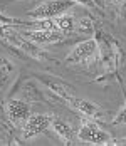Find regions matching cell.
I'll use <instances>...</instances> for the list:
<instances>
[{
    "label": "cell",
    "mask_w": 126,
    "mask_h": 146,
    "mask_svg": "<svg viewBox=\"0 0 126 146\" xmlns=\"http://www.w3.org/2000/svg\"><path fill=\"white\" fill-rule=\"evenodd\" d=\"M24 37H27L30 42L35 44H54V42H61L66 35L57 29L47 30V29H34V30H25L20 32Z\"/></svg>",
    "instance_id": "52a82bcc"
},
{
    "label": "cell",
    "mask_w": 126,
    "mask_h": 146,
    "mask_svg": "<svg viewBox=\"0 0 126 146\" xmlns=\"http://www.w3.org/2000/svg\"><path fill=\"white\" fill-rule=\"evenodd\" d=\"M56 27L57 30H61L64 35H67V34H71L72 30H76V19H74V15L71 14H61L56 17Z\"/></svg>",
    "instance_id": "30bf717a"
},
{
    "label": "cell",
    "mask_w": 126,
    "mask_h": 146,
    "mask_svg": "<svg viewBox=\"0 0 126 146\" xmlns=\"http://www.w3.org/2000/svg\"><path fill=\"white\" fill-rule=\"evenodd\" d=\"M77 139L89 143V145H119V141L114 139L108 131L99 128L96 123L86 121V119L81 123L77 129Z\"/></svg>",
    "instance_id": "6da1fadb"
},
{
    "label": "cell",
    "mask_w": 126,
    "mask_h": 146,
    "mask_svg": "<svg viewBox=\"0 0 126 146\" xmlns=\"http://www.w3.org/2000/svg\"><path fill=\"white\" fill-rule=\"evenodd\" d=\"M74 2H77V3H83V5H87V7H91V9H96V7H98L94 0H74Z\"/></svg>",
    "instance_id": "5bb4252c"
},
{
    "label": "cell",
    "mask_w": 126,
    "mask_h": 146,
    "mask_svg": "<svg viewBox=\"0 0 126 146\" xmlns=\"http://www.w3.org/2000/svg\"><path fill=\"white\" fill-rule=\"evenodd\" d=\"M51 128H52V129H54V133H56L57 136L64 141V143H67V145H71V143L77 138V134H74V131H72L71 124H69V123H66V121H62V119L52 117Z\"/></svg>",
    "instance_id": "9c48e42d"
},
{
    "label": "cell",
    "mask_w": 126,
    "mask_h": 146,
    "mask_svg": "<svg viewBox=\"0 0 126 146\" xmlns=\"http://www.w3.org/2000/svg\"><path fill=\"white\" fill-rule=\"evenodd\" d=\"M5 37L12 42L14 45H17V47H20L22 50H25L27 54H30V56H34V57H41V52H39V49L35 47V45L32 44L30 40H29L27 37H24L20 32L17 34V32H14V30H9L5 29Z\"/></svg>",
    "instance_id": "ba28073f"
},
{
    "label": "cell",
    "mask_w": 126,
    "mask_h": 146,
    "mask_svg": "<svg viewBox=\"0 0 126 146\" xmlns=\"http://www.w3.org/2000/svg\"><path fill=\"white\" fill-rule=\"evenodd\" d=\"M123 2H125V0H123Z\"/></svg>",
    "instance_id": "9a60e30c"
},
{
    "label": "cell",
    "mask_w": 126,
    "mask_h": 146,
    "mask_svg": "<svg viewBox=\"0 0 126 146\" xmlns=\"http://www.w3.org/2000/svg\"><path fill=\"white\" fill-rule=\"evenodd\" d=\"M49 86H51L52 91H56L62 99H66V101L69 102L77 113H81L83 116L91 117V119L103 117V109H101L99 106H96L94 102H91L89 99H83V98H77V96H71V94H67L62 88H59V86H56V84H49Z\"/></svg>",
    "instance_id": "7a4b0ae2"
},
{
    "label": "cell",
    "mask_w": 126,
    "mask_h": 146,
    "mask_svg": "<svg viewBox=\"0 0 126 146\" xmlns=\"http://www.w3.org/2000/svg\"><path fill=\"white\" fill-rule=\"evenodd\" d=\"M14 72V62L5 56H0V79L9 77Z\"/></svg>",
    "instance_id": "8fae6325"
},
{
    "label": "cell",
    "mask_w": 126,
    "mask_h": 146,
    "mask_svg": "<svg viewBox=\"0 0 126 146\" xmlns=\"http://www.w3.org/2000/svg\"><path fill=\"white\" fill-rule=\"evenodd\" d=\"M5 113L15 126H24V123L30 116V106L20 99H10L5 104Z\"/></svg>",
    "instance_id": "8992f818"
},
{
    "label": "cell",
    "mask_w": 126,
    "mask_h": 146,
    "mask_svg": "<svg viewBox=\"0 0 126 146\" xmlns=\"http://www.w3.org/2000/svg\"><path fill=\"white\" fill-rule=\"evenodd\" d=\"M72 7H74V0H47V2L41 3L39 7H35L34 10H30L29 17H32L35 20L52 19V17L67 12Z\"/></svg>",
    "instance_id": "3957f363"
},
{
    "label": "cell",
    "mask_w": 126,
    "mask_h": 146,
    "mask_svg": "<svg viewBox=\"0 0 126 146\" xmlns=\"http://www.w3.org/2000/svg\"><path fill=\"white\" fill-rule=\"evenodd\" d=\"M51 123H52V116L51 114H41V113L30 114L29 119L22 126V136L25 139H32V138H35V136L47 131L51 128Z\"/></svg>",
    "instance_id": "5b68a950"
},
{
    "label": "cell",
    "mask_w": 126,
    "mask_h": 146,
    "mask_svg": "<svg viewBox=\"0 0 126 146\" xmlns=\"http://www.w3.org/2000/svg\"><path fill=\"white\" fill-rule=\"evenodd\" d=\"M98 50L99 47L96 39H86V40L76 44L71 49V52L66 57V62H69V64H83L86 60H91L98 54Z\"/></svg>",
    "instance_id": "277c9868"
},
{
    "label": "cell",
    "mask_w": 126,
    "mask_h": 146,
    "mask_svg": "<svg viewBox=\"0 0 126 146\" xmlns=\"http://www.w3.org/2000/svg\"><path fill=\"white\" fill-rule=\"evenodd\" d=\"M113 124H126V104L118 111V114L113 119Z\"/></svg>",
    "instance_id": "4fadbf2b"
},
{
    "label": "cell",
    "mask_w": 126,
    "mask_h": 146,
    "mask_svg": "<svg viewBox=\"0 0 126 146\" xmlns=\"http://www.w3.org/2000/svg\"><path fill=\"white\" fill-rule=\"evenodd\" d=\"M76 29H77V32H87V34H91L93 32V22H91V19L83 17L79 22H76Z\"/></svg>",
    "instance_id": "7c38bea8"
}]
</instances>
